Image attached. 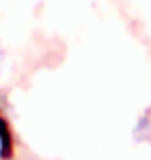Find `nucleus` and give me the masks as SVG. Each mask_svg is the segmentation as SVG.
Listing matches in <instances>:
<instances>
[{
	"instance_id": "f257e3e1",
	"label": "nucleus",
	"mask_w": 151,
	"mask_h": 160,
	"mask_svg": "<svg viewBox=\"0 0 151 160\" xmlns=\"http://www.w3.org/2000/svg\"><path fill=\"white\" fill-rule=\"evenodd\" d=\"M8 131H6L4 127V121H2V117H0V152H2V158H6V154H8Z\"/></svg>"
}]
</instances>
